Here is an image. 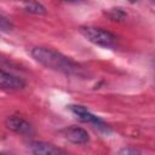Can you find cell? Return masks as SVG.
I'll return each mask as SVG.
<instances>
[{
    "instance_id": "6da1fadb",
    "label": "cell",
    "mask_w": 155,
    "mask_h": 155,
    "mask_svg": "<svg viewBox=\"0 0 155 155\" xmlns=\"http://www.w3.org/2000/svg\"><path fill=\"white\" fill-rule=\"evenodd\" d=\"M31 56L36 62H39L40 64H42L48 69L70 75L71 74L76 75L81 73V68L79 64H76L74 61H71L70 58H68L67 56L62 54L61 52L53 48L38 46L31 50Z\"/></svg>"
},
{
    "instance_id": "7a4b0ae2",
    "label": "cell",
    "mask_w": 155,
    "mask_h": 155,
    "mask_svg": "<svg viewBox=\"0 0 155 155\" xmlns=\"http://www.w3.org/2000/svg\"><path fill=\"white\" fill-rule=\"evenodd\" d=\"M79 31L84 35V38H86L88 41H91L97 46L109 48L116 45V36L109 30H105L103 28L85 25V27H80Z\"/></svg>"
},
{
    "instance_id": "3957f363",
    "label": "cell",
    "mask_w": 155,
    "mask_h": 155,
    "mask_svg": "<svg viewBox=\"0 0 155 155\" xmlns=\"http://www.w3.org/2000/svg\"><path fill=\"white\" fill-rule=\"evenodd\" d=\"M69 109H70V111H73L81 121L92 124V125H94L96 127H98V128H101V130H103V131H107V130H108V125H107L103 120H101L98 116H96V115H93L92 113H90L85 107H82V105H69Z\"/></svg>"
},
{
    "instance_id": "277c9868",
    "label": "cell",
    "mask_w": 155,
    "mask_h": 155,
    "mask_svg": "<svg viewBox=\"0 0 155 155\" xmlns=\"http://www.w3.org/2000/svg\"><path fill=\"white\" fill-rule=\"evenodd\" d=\"M61 133L65 139H68L69 142L75 143V144H86L90 139L87 131H85L84 128L78 127V126L65 127L61 131Z\"/></svg>"
},
{
    "instance_id": "5b68a950",
    "label": "cell",
    "mask_w": 155,
    "mask_h": 155,
    "mask_svg": "<svg viewBox=\"0 0 155 155\" xmlns=\"http://www.w3.org/2000/svg\"><path fill=\"white\" fill-rule=\"evenodd\" d=\"M6 127L16 133H21V134H30L33 133V127L31 125L24 120L23 117L21 116H17V115H12V116H8L6 119Z\"/></svg>"
},
{
    "instance_id": "8992f818",
    "label": "cell",
    "mask_w": 155,
    "mask_h": 155,
    "mask_svg": "<svg viewBox=\"0 0 155 155\" xmlns=\"http://www.w3.org/2000/svg\"><path fill=\"white\" fill-rule=\"evenodd\" d=\"M0 86L5 91H15V90H22L25 86V82L23 79L16 75H12L10 73H6L5 70H1Z\"/></svg>"
},
{
    "instance_id": "52a82bcc",
    "label": "cell",
    "mask_w": 155,
    "mask_h": 155,
    "mask_svg": "<svg viewBox=\"0 0 155 155\" xmlns=\"http://www.w3.org/2000/svg\"><path fill=\"white\" fill-rule=\"evenodd\" d=\"M30 151L39 155H58V154H65L64 150L56 148L52 144L44 143V142H33L29 144Z\"/></svg>"
},
{
    "instance_id": "ba28073f",
    "label": "cell",
    "mask_w": 155,
    "mask_h": 155,
    "mask_svg": "<svg viewBox=\"0 0 155 155\" xmlns=\"http://www.w3.org/2000/svg\"><path fill=\"white\" fill-rule=\"evenodd\" d=\"M23 8L29 12V13H34V15H45L46 13V8L38 1L35 0H25L23 2Z\"/></svg>"
},
{
    "instance_id": "9c48e42d",
    "label": "cell",
    "mask_w": 155,
    "mask_h": 155,
    "mask_svg": "<svg viewBox=\"0 0 155 155\" xmlns=\"http://www.w3.org/2000/svg\"><path fill=\"white\" fill-rule=\"evenodd\" d=\"M0 28H1L2 31H10L12 29V24L6 17L1 16L0 17Z\"/></svg>"
},
{
    "instance_id": "30bf717a",
    "label": "cell",
    "mask_w": 155,
    "mask_h": 155,
    "mask_svg": "<svg viewBox=\"0 0 155 155\" xmlns=\"http://www.w3.org/2000/svg\"><path fill=\"white\" fill-rule=\"evenodd\" d=\"M139 153L138 150H131V149H124V150H120V154H137Z\"/></svg>"
},
{
    "instance_id": "8fae6325",
    "label": "cell",
    "mask_w": 155,
    "mask_h": 155,
    "mask_svg": "<svg viewBox=\"0 0 155 155\" xmlns=\"http://www.w3.org/2000/svg\"><path fill=\"white\" fill-rule=\"evenodd\" d=\"M130 2H134V1H137V0H128Z\"/></svg>"
},
{
    "instance_id": "7c38bea8",
    "label": "cell",
    "mask_w": 155,
    "mask_h": 155,
    "mask_svg": "<svg viewBox=\"0 0 155 155\" xmlns=\"http://www.w3.org/2000/svg\"><path fill=\"white\" fill-rule=\"evenodd\" d=\"M150 1H151V2H153V4H155V0H150Z\"/></svg>"
},
{
    "instance_id": "4fadbf2b",
    "label": "cell",
    "mask_w": 155,
    "mask_h": 155,
    "mask_svg": "<svg viewBox=\"0 0 155 155\" xmlns=\"http://www.w3.org/2000/svg\"><path fill=\"white\" fill-rule=\"evenodd\" d=\"M69 1H76V0H69Z\"/></svg>"
}]
</instances>
